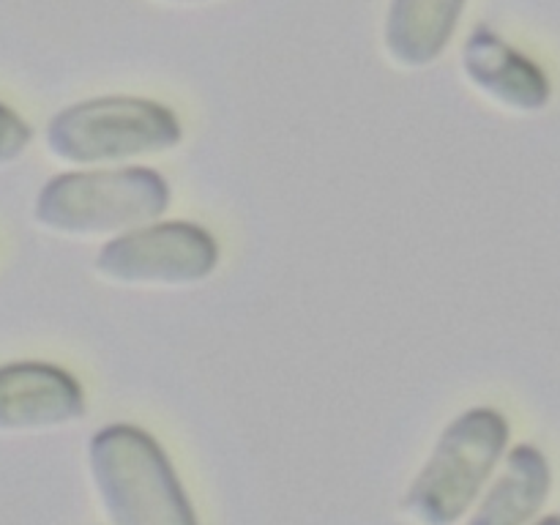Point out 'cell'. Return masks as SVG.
<instances>
[{
	"mask_svg": "<svg viewBox=\"0 0 560 525\" xmlns=\"http://www.w3.org/2000/svg\"><path fill=\"white\" fill-rule=\"evenodd\" d=\"M173 206V189L151 167L71 170L49 178L33 202V222L60 238H115L159 222Z\"/></svg>",
	"mask_w": 560,
	"mask_h": 525,
	"instance_id": "6da1fadb",
	"label": "cell"
},
{
	"mask_svg": "<svg viewBox=\"0 0 560 525\" xmlns=\"http://www.w3.org/2000/svg\"><path fill=\"white\" fill-rule=\"evenodd\" d=\"M184 140L178 115L153 98L98 96L63 107L49 118L44 145L60 164L82 170L126 167L175 151Z\"/></svg>",
	"mask_w": 560,
	"mask_h": 525,
	"instance_id": "7a4b0ae2",
	"label": "cell"
},
{
	"mask_svg": "<svg viewBox=\"0 0 560 525\" xmlns=\"http://www.w3.org/2000/svg\"><path fill=\"white\" fill-rule=\"evenodd\" d=\"M88 468L109 525H197L167 454L135 424L102 427L88 443Z\"/></svg>",
	"mask_w": 560,
	"mask_h": 525,
	"instance_id": "3957f363",
	"label": "cell"
},
{
	"mask_svg": "<svg viewBox=\"0 0 560 525\" xmlns=\"http://www.w3.org/2000/svg\"><path fill=\"white\" fill-rule=\"evenodd\" d=\"M512 427L495 408H470L448 421L408 492L402 514L416 525H457L501 465Z\"/></svg>",
	"mask_w": 560,
	"mask_h": 525,
	"instance_id": "277c9868",
	"label": "cell"
},
{
	"mask_svg": "<svg viewBox=\"0 0 560 525\" xmlns=\"http://www.w3.org/2000/svg\"><path fill=\"white\" fill-rule=\"evenodd\" d=\"M219 244L195 222H151L109 238L93 257L102 282L118 288H189L217 271Z\"/></svg>",
	"mask_w": 560,
	"mask_h": 525,
	"instance_id": "5b68a950",
	"label": "cell"
},
{
	"mask_svg": "<svg viewBox=\"0 0 560 525\" xmlns=\"http://www.w3.org/2000/svg\"><path fill=\"white\" fill-rule=\"evenodd\" d=\"M459 69L485 102L509 115L530 118L545 113L552 98L545 69L487 25L468 33L459 49Z\"/></svg>",
	"mask_w": 560,
	"mask_h": 525,
	"instance_id": "8992f818",
	"label": "cell"
},
{
	"mask_svg": "<svg viewBox=\"0 0 560 525\" xmlns=\"http://www.w3.org/2000/svg\"><path fill=\"white\" fill-rule=\"evenodd\" d=\"M85 416V392L69 370L47 361L0 366V432H42Z\"/></svg>",
	"mask_w": 560,
	"mask_h": 525,
	"instance_id": "52a82bcc",
	"label": "cell"
},
{
	"mask_svg": "<svg viewBox=\"0 0 560 525\" xmlns=\"http://www.w3.org/2000/svg\"><path fill=\"white\" fill-rule=\"evenodd\" d=\"M468 0H388L383 49L397 69L419 71L452 44Z\"/></svg>",
	"mask_w": 560,
	"mask_h": 525,
	"instance_id": "ba28073f",
	"label": "cell"
},
{
	"mask_svg": "<svg viewBox=\"0 0 560 525\" xmlns=\"http://www.w3.org/2000/svg\"><path fill=\"white\" fill-rule=\"evenodd\" d=\"M550 490L552 470L547 457L530 443H520L503 454L495 481L465 525H530Z\"/></svg>",
	"mask_w": 560,
	"mask_h": 525,
	"instance_id": "9c48e42d",
	"label": "cell"
},
{
	"mask_svg": "<svg viewBox=\"0 0 560 525\" xmlns=\"http://www.w3.org/2000/svg\"><path fill=\"white\" fill-rule=\"evenodd\" d=\"M33 142V129L9 104L0 102V167L20 162Z\"/></svg>",
	"mask_w": 560,
	"mask_h": 525,
	"instance_id": "30bf717a",
	"label": "cell"
},
{
	"mask_svg": "<svg viewBox=\"0 0 560 525\" xmlns=\"http://www.w3.org/2000/svg\"><path fill=\"white\" fill-rule=\"evenodd\" d=\"M156 3H167V5H206V3H217V0H156Z\"/></svg>",
	"mask_w": 560,
	"mask_h": 525,
	"instance_id": "8fae6325",
	"label": "cell"
},
{
	"mask_svg": "<svg viewBox=\"0 0 560 525\" xmlns=\"http://www.w3.org/2000/svg\"><path fill=\"white\" fill-rule=\"evenodd\" d=\"M530 525H560V514H547V517L534 520Z\"/></svg>",
	"mask_w": 560,
	"mask_h": 525,
	"instance_id": "7c38bea8",
	"label": "cell"
}]
</instances>
